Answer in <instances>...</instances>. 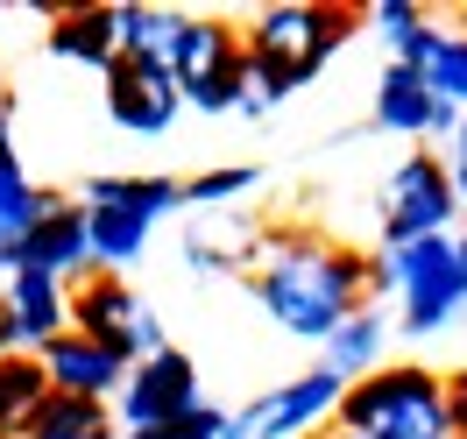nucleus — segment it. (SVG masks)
Returning <instances> with one entry per match:
<instances>
[{"label": "nucleus", "instance_id": "nucleus-1", "mask_svg": "<svg viewBox=\"0 0 467 439\" xmlns=\"http://www.w3.org/2000/svg\"><path fill=\"white\" fill-rule=\"evenodd\" d=\"M248 291L284 333L326 348V333L368 305V256L326 235H263V263Z\"/></svg>", "mask_w": 467, "mask_h": 439}, {"label": "nucleus", "instance_id": "nucleus-2", "mask_svg": "<svg viewBox=\"0 0 467 439\" xmlns=\"http://www.w3.org/2000/svg\"><path fill=\"white\" fill-rule=\"evenodd\" d=\"M397 298V319L404 333L432 340L467 312V235H432L410 241V248H376L368 256V305Z\"/></svg>", "mask_w": 467, "mask_h": 439}, {"label": "nucleus", "instance_id": "nucleus-3", "mask_svg": "<svg viewBox=\"0 0 467 439\" xmlns=\"http://www.w3.org/2000/svg\"><path fill=\"white\" fill-rule=\"evenodd\" d=\"M333 425H348L361 439H453L446 376H432L425 361H382L340 390Z\"/></svg>", "mask_w": 467, "mask_h": 439}, {"label": "nucleus", "instance_id": "nucleus-4", "mask_svg": "<svg viewBox=\"0 0 467 439\" xmlns=\"http://www.w3.org/2000/svg\"><path fill=\"white\" fill-rule=\"evenodd\" d=\"M348 36H354V7H340V0H284V7H263L241 29V50L263 64H284L297 86H312Z\"/></svg>", "mask_w": 467, "mask_h": 439}, {"label": "nucleus", "instance_id": "nucleus-5", "mask_svg": "<svg viewBox=\"0 0 467 439\" xmlns=\"http://www.w3.org/2000/svg\"><path fill=\"white\" fill-rule=\"evenodd\" d=\"M453 171L439 163L432 149H410L404 163L389 171L382 184V205H376V235L382 248H410V241H432V235H453Z\"/></svg>", "mask_w": 467, "mask_h": 439}, {"label": "nucleus", "instance_id": "nucleus-6", "mask_svg": "<svg viewBox=\"0 0 467 439\" xmlns=\"http://www.w3.org/2000/svg\"><path fill=\"white\" fill-rule=\"evenodd\" d=\"M71 333L99 340V348L120 354L128 369L171 348V340H163V319L149 312V298H142V291H128L120 277H107V269H92L86 284L71 291Z\"/></svg>", "mask_w": 467, "mask_h": 439}, {"label": "nucleus", "instance_id": "nucleus-7", "mask_svg": "<svg viewBox=\"0 0 467 439\" xmlns=\"http://www.w3.org/2000/svg\"><path fill=\"white\" fill-rule=\"evenodd\" d=\"M199 369H192V354H149V361H135L128 369V382H120V397H114V425L120 439L128 433H171V425H184L192 411H199Z\"/></svg>", "mask_w": 467, "mask_h": 439}, {"label": "nucleus", "instance_id": "nucleus-8", "mask_svg": "<svg viewBox=\"0 0 467 439\" xmlns=\"http://www.w3.org/2000/svg\"><path fill=\"white\" fill-rule=\"evenodd\" d=\"M340 390H348V382L326 376V369H312V376H297V382H276V390H263L248 411H227V433L220 439H312V433L333 425Z\"/></svg>", "mask_w": 467, "mask_h": 439}, {"label": "nucleus", "instance_id": "nucleus-9", "mask_svg": "<svg viewBox=\"0 0 467 439\" xmlns=\"http://www.w3.org/2000/svg\"><path fill=\"white\" fill-rule=\"evenodd\" d=\"M99 92H107V114L128 135H171L177 120V71L171 64H142V57H114L99 71Z\"/></svg>", "mask_w": 467, "mask_h": 439}, {"label": "nucleus", "instance_id": "nucleus-10", "mask_svg": "<svg viewBox=\"0 0 467 439\" xmlns=\"http://www.w3.org/2000/svg\"><path fill=\"white\" fill-rule=\"evenodd\" d=\"M57 333H71V291L57 277L15 269L0 298V354H43Z\"/></svg>", "mask_w": 467, "mask_h": 439}, {"label": "nucleus", "instance_id": "nucleus-11", "mask_svg": "<svg viewBox=\"0 0 467 439\" xmlns=\"http://www.w3.org/2000/svg\"><path fill=\"white\" fill-rule=\"evenodd\" d=\"M36 361H43V382H50L57 397H92V404H114L120 382H128V361H120V354H107L99 340H86V333H57V340L36 354Z\"/></svg>", "mask_w": 467, "mask_h": 439}, {"label": "nucleus", "instance_id": "nucleus-12", "mask_svg": "<svg viewBox=\"0 0 467 439\" xmlns=\"http://www.w3.org/2000/svg\"><path fill=\"white\" fill-rule=\"evenodd\" d=\"M376 128H389V135H453V128H461V107L439 99L410 64H382V78H376Z\"/></svg>", "mask_w": 467, "mask_h": 439}, {"label": "nucleus", "instance_id": "nucleus-13", "mask_svg": "<svg viewBox=\"0 0 467 439\" xmlns=\"http://www.w3.org/2000/svg\"><path fill=\"white\" fill-rule=\"evenodd\" d=\"M15 269H36V277H78V269H92V248H86V205L78 199H57L43 220L29 227V241L15 248V263H7V277Z\"/></svg>", "mask_w": 467, "mask_h": 439}, {"label": "nucleus", "instance_id": "nucleus-14", "mask_svg": "<svg viewBox=\"0 0 467 439\" xmlns=\"http://www.w3.org/2000/svg\"><path fill=\"white\" fill-rule=\"evenodd\" d=\"M389 64H410L439 99H453V107L467 114V29H439V22H425L410 43H397V57H389Z\"/></svg>", "mask_w": 467, "mask_h": 439}, {"label": "nucleus", "instance_id": "nucleus-15", "mask_svg": "<svg viewBox=\"0 0 467 439\" xmlns=\"http://www.w3.org/2000/svg\"><path fill=\"white\" fill-rule=\"evenodd\" d=\"M50 57L78 64V71H107V64L120 57V43H114V7L71 0L57 22H50Z\"/></svg>", "mask_w": 467, "mask_h": 439}, {"label": "nucleus", "instance_id": "nucleus-16", "mask_svg": "<svg viewBox=\"0 0 467 439\" xmlns=\"http://www.w3.org/2000/svg\"><path fill=\"white\" fill-rule=\"evenodd\" d=\"M382 348H389V312L382 305H361L354 319H340L333 333H326V376L340 382H361L368 369H382Z\"/></svg>", "mask_w": 467, "mask_h": 439}, {"label": "nucleus", "instance_id": "nucleus-17", "mask_svg": "<svg viewBox=\"0 0 467 439\" xmlns=\"http://www.w3.org/2000/svg\"><path fill=\"white\" fill-rule=\"evenodd\" d=\"M248 57L241 50V29L220 22V15H184V36H177V86H192V78H213V71H234V64Z\"/></svg>", "mask_w": 467, "mask_h": 439}, {"label": "nucleus", "instance_id": "nucleus-18", "mask_svg": "<svg viewBox=\"0 0 467 439\" xmlns=\"http://www.w3.org/2000/svg\"><path fill=\"white\" fill-rule=\"evenodd\" d=\"M177 36H184V15H177V7H149V0H114V43H120V57L171 64V57H177Z\"/></svg>", "mask_w": 467, "mask_h": 439}, {"label": "nucleus", "instance_id": "nucleus-19", "mask_svg": "<svg viewBox=\"0 0 467 439\" xmlns=\"http://www.w3.org/2000/svg\"><path fill=\"white\" fill-rule=\"evenodd\" d=\"M86 213H99V205H120V213H135V220H163L171 205H184V177H92L86 184Z\"/></svg>", "mask_w": 467, "mask_h": 439}, {"label": "nucleus", "instance_id": "nucleus-20", "mask_svg": "<svg viewBox=\"0 0 467 439\" xmlns=\"http://www.w3.org/2000/svg\"><path fill=\"white\" fill-rule=\"evenodd\" d=\"M15 439H120L114 425V404H92V397H43V411H36L29 425Z\"/></svg>", "mask_w": 467, "mask_h": 439}, {"label": "nucleus", "instance_id": "nucleus-21", "mask_svg": "<svg viewBox=\"0 0 467 439\" xmlns=\"http://www.w3.org/2000/svg\"><path fill=\"white\" fill-rule=\"evenodd\" d=\"M86 248H92V269L114 277V269H128L149 248V220L120 213V205H99V213H86Z\"/></svg>", "mask_w": 467, "mask_h": 439}, {"label": "nucleus", "instance_id": "nucleus-22", "mask_svg": "<svg viewBox=\"0 0 467 439\" xmlns=\"http://www.w3.org/2000/svg\"><path fill=\"white\" fill-rule=\"evenodd\" d=\"M43 397H50L43 361H36V354H0V433L15 439L36 411H43Z\"/></svg>", "mask_w": 467, "mask_h": 439}, {"label": "nucleus", "instance_id": "nucleus-23", "mask_svg": "<svg viewBox=\"0 0 467 439\" xmlns=\"http://www.w3.org/2000/svg\"><path fill=\"white\" fill-rule=\"evenodd\" d=\"M57 205V192H36L22 171H0V269L15 263V248L29 241V227Z\"/></svg>", "mask_w": 467, "mask_h": 439}, {"label": "nucleus", "instance_id": "nucleus-24", "mask_svg": "<svg viewBox=\"0 0 467 439\" xmlns=\"http://www.w3.org/2000/svg\"><path fill=\"white\" fill-rule=\"evenodd\" d=\"M248 184H263V171H248V163H227V171L184 177V199H192V205H227V199H241Z\"/></svg>", "mask_w": 467, "mask_h": 439}, {"label": "nucleus", "instance_id": "nucleus-25", "mask_svg": "<svg viewBox=\"0 0 467 439\" xmlns=\"http://www.w3.org/2000/svg\"><path fill=\"white\" fill-rule=\"evenodd\" d=\"M368 22H376V36L389 43V57H397V43H410V36L425 29V7L418 0H376V7H361Z\"/></svg>", "mask_w": 467, "mask_h": 439}, {"label": "nucleus", "instance_id": "nucleus-26", "mask_svg": "<svg viewBox=\"0 0 467 439\" xmlns=\"http://www.w3.org/2000/svg\"><path fill=\"white\" fill-rule=\"evenodd\" d=\"M227 433V411H213V404H199L184 425H171V433H128V439H220Z\"/></svg>", "mask_w": 467, "mask_h": 439}, {"label": "nucleus", "instance_id": "nucleus-27", "mask_svg": "<svg viewBox=\"0 0 467 439\" xmlns=\"http://www.w3.org/2000/svg\"><path fill=\"white\" fill-rule=\"evenodd\" d=\"M446 404H453V439H467V369L446 376Z\"/></svg>", "mask_w": 467, "mask_h": 439}, {"label": "nucleus", "instance_id": "nucleus-28", "mask_svg": "<svg viewBox=\"0 0 467 439\" xmlns=\"http://www.w3.org/2000/svg\"><path fill=\"white\" fill-rule=\"evenodd\" d=\"M0 171H22L15 163V135H7V107H0Z\"/></svg>", "mask_w": 467, "mask_h": 439}, {"label": "nucleus", "instance_id": "nucleus-29", "mask_svg": "<svg viewBox=\"0 0 467 439\" xmlns=\"http://www.w3.org/2000/svg\"><path fill=\"white\" fill-rule=\"evenodd\" d=\"M446 171H453V199L467 205V163H446Z\"/></svg>", "mask_w": 467, "mask_h": 439}, {"label": "nucleus", "instance_id": "nucleus-30", "mask_svg": "<svg viewBox=\"0 0 467 439\" xmlns=\"http://www.w3.org/2000/svg\"><path fill=\"white\" fill-rule=\"evenodd\" d=\"M453 163H467V114H461V128H453Z\"/></svg>", "mask_w": 467, "mask_h": 439}, {"label": "nucleus", "instance_id": "nucleus-31", "mask_svg": "<svg viewBox=\"0 0 467 439\" xmlns=\"http://www.w3.org/2000/svg\"><path fill=\"white\" fill-rule=\"evenodd\" d=\"M312 439H361V433H348V425H326V433H312Z\"/></svg>", "mask_w": 467, "mask_h": 439}, {"label": "nucleus", "instance_id": "nucleus-32", "mask_svg": "<svg viewBox=\"0 0 467 439\" xmlns=\"http://www.w3.org/2000/svg\"><path fill=\"white\" fill-rule=\"evenodd\" d=\"M0 439H7V433H0Z\"/></svg>", "mask_w": 467, "mask_h": 439}]
</instances>
